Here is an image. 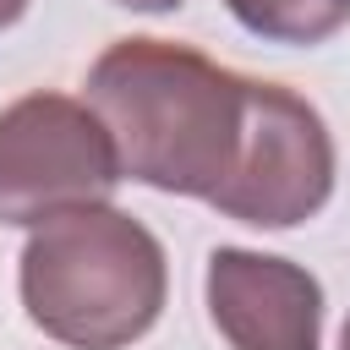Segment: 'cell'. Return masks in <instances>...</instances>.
<instances>
[{"label":"cell","instance_id":"cell-1","mask_svg":"<svg viewBox=\"0 0 350 350\" xmlns=\"http://www.w3.org/2000/svg\"><path fill=\"white\" fill-rule=\"evenodd\" d=\"M262 82L164 38H120L88 71V109L104 120L120 175L219 202L257 131Z\"/></svg>","mask_w":350,"mask_h":350},{"label":"cell","instance_id":"cell-2","mask_svg":"<svg viewBox=\"0 0 350 350\" xmlns=\"http://www.w3.org/2000/svg\"><path fill=\"white\" fill-rule=\"evenodd\" d=\"M164 290V246L109 202L60 213L22 246V306L71 350H126L159 323Z\"/></svg>","mask_w":350,"mask_h":350},{"label":"cell","instance_id":"cell-3","mask_svg":"<svg viewBox=\"0 0 350 350\" xmlns=\"http://www.w3.org/2000/svg\"><path fill=\"white\" fill-rule=\"evenodd\" d=\"M120 180V153L88 104L27 93L0 109V224H49L98 208Z\"/></svg>","mask_w":350,"mask_h":350},{"label":"cell","instance_id":"cell-4","mask_svg":"<svg viewBox=\"0 0 350 350\" xmlns=\"http://www.w3.org/2000/svg\"><path fill=\"white\" fill-rule=\"evenodd\" d=\"M328 191H334V137L323 115L301 93L262 82L252 148L241 159V175L213 208L257 230H290L312 219L328 202Z\"/></svg>","mask_w":350,"mask_h":350},{"label":"cell","instance_id":"cell-5","mask_svg":"<svg viewBox=\"0 0 350 350\" xmlns=\"http://www.w3.org/2000/svg\"><path fill=\"white\" fill-rule=\"evenodd\" d=\"M208 317L235 350H317L323 284L290 257L219 246L208 257Z\"/></svg>","mask_w":350,"mask_h":350},{"label":"cell","instance_id":"cell-6","mask_svg":"<svg viewBox=\"0 0 350 350\" xmlns=\"http://www.w3.org/2000/svg\"><path fill=\"white\" fill-rule=\"evenodd\" d=\"M230 16L273 44H323L350 22V0H224Z\"/></svg>","mask_w":350,"mask_h":350},{"label":"cell","instance_id":"cell-7","mask_svg":"<svg viewBox=\"0 0 350 350\" xmlns=\"http://www.w3.org/2000/svg\"><path fill=\"white\" fill-rule=\"evenodd\" d=\"M115 5H131V11H175L180 0H115Z\"/></svg>","mask_w":350,"mask_h":350},{"label":"cell","instance_id":"cell-8","mask_svg":"<svg viewBox=\"0 0 350 350\" xmlns=\"http://www.w3.org/2000/svg\"><path fill=\"white\" fill-rule=\"evenodd\" d=\"M22 11H27V0H0V27H11Z\"/></svg>","mask_w":350,"mask_h":350},{"label":"cell","instance_id":"cell-9","mask_svg":"<svg viewBox=\"0 0 350 350\" xmlns=\"http://www.w3.org/2000/svg\"><path fill=\"white\" fill-rule=\"evenodd\" d=\"M339 350H350V323H345V339H339Z\"/></svg>","mask_w":350,"mask_h":350}]
</instances>
